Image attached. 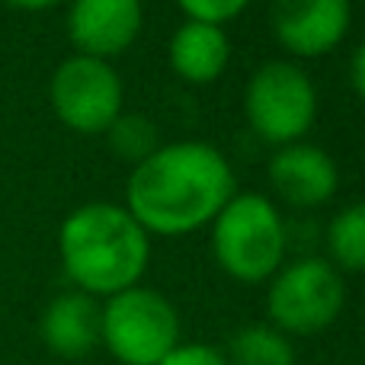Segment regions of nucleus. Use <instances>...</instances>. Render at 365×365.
<instances>
[{
    "mask_svg": "<svg viewBox=\"0 0 365 365\" xmlns=\"http://www.w3.org/2000/svg\"><path fill=\"white\" fill-rule=\"evenodd\" d=\"M177 6L186 13V19L225 26L231 19H237L250 6V0H177Z\"/></svg>",
    "mask_w": 365,
    "mask_h": 365,
    "instance_id": "obj_16",
    "label": "nucleus"
},
{
    "mask_svg": "<svg viewBox=\"0 0 365 365\" xmlns=\"http://www.w3.org/2000/svg\"><path fill=\"white\" fill-rule=\"evenodd\" d=\"M158 365H227V359H225V353H218L208 343H180Z\"/></svg>",
    "mask_w": 365,
    "mask_h": 365,
    "instance_id": "obj_17",
    "label": "nucleus"
},
{
    "mask_svg": "<svg viewBox=\"0 0 365 365\" xmlns=\"http://www.w3.org/2000/svg\"><path fill=\"white\" fill-rule=\"evenodd\" d=\"M215 263L244 285L269 282L285 259V221L263 192H234L212 221Z\"/></svg>",
    "mask_w": 365,
    "mask_h": 365,
    "instance_id": "obj_3",
    "label": "nucleus"
},
{
    "mask_svg": "<svg viewBox=\"0 0 365 365\" xmlns=\"http://www.w3.org/2000/svg\"><path fill=\"white\" fill-rule=\"evenodd\" d=\"M58 257L77 292L113 298L141 285L151 263V234L125 205L87 202L77 205L58 227Z\"/></svg>",
    "mask_w": 365,
    "mask_h": 365,
    "instance_id": "obj_2",
    "label": "nucleus"
},
{
    "mask_svg": "<svg viewBox=\"0 0 365 365\" xmlns=\"http://www.w3.org/2000/svg\"><path fill=\"white\" fill-rule=\"evenodd\" d=\"M327 250L340 272H365V202H349L330 218Z\"/></svg>",
    "mask_w": 365,
    "mask_h": 365,
    "instance_id": "obj_14",
    "label": "nucleus"
},
{
    "mask_svg": "<svg viewBox=\"0 0 365 365\" xmlns=\"http://www.w3.org/2000/svg\"><path fill=\"white\" fill-rule=\"evenodd\" d=\"M103 135H106V145H109V151H113V158L125 160V164H132V167H138L141 160H148L164 145L158 125L141 113H122Z\"/></svg>",
    "mask_w": 365,
    "mask_h": 365,
    "instance_id": "obj_15",
    "label": "nucleus"
},
{
    "mask_svg": "<svg viewBox=\"0 0 365 365\" xmlns=\"http://www.w3.org/2000/svg\"><path fill=\"white\" fill-rule=\"evenodd\" d=\"M141 0H71L68 6V38L77 55L119 58L141 36Z\"/></svg>",
    "mask_w": 365,
    "mask_h": 365,
    "instance_id": "obj_9",
    "label": "nucleus"
},
{
    "mask_svg": "<svg viewBox=\"0 0 365 365\" xmlns=\"http://www.w3.org/2000/svg\"><path fill=\"white\" fill-rule=\"evenodd\" d=\"M244 115L266 145L304 141L317 119V87L298 61H266L247 81Z\"/></svg>",
    "mask_w": 365,
    "mask_h": 365,
    "instance_id": "obj_6",
    "label": "nucleus"
},
{
    "mask_svg": "<svg viewBox=\"0 0 365 365\" xmlns=\"http://www.w3.org/2000/svg\"><path fill=\"white\" fill-rule=\"evenodd\" d=\"M353 23V0H272L276 42L295 58H324L343 45Z\"/></svg>",
    "mask_w": 365,
    "mask_h": 365,
    "instance_id": "obj_8",
    "label": "nucleus"
},
{
    "mask_svg": "<svg viewBox=\"0 0 365 365\" xmlns=\"http://www.w3.org/2000/svg\"><path fill=\"white\" fill-rule=\"evenodd\" d=\"M225 359L227 365H295V346L272 324H247L231 336Z\"/></svg>",
    "mask_w": 365,
    "mask_h": 365,
    "instance_id": "obj_13",
    "label": "nucleus"
},
{
    "mask_svg": "<svg viewBox=\"0 0 365 365\" xmlns=\"http://www.w3.org/2000/svg\"><path fill=\"white\" fill-rule=\"evenodd\" d=\"M48 103L64 128L103 135L125 113V83L109 61L74 51L51 71Z\"/></svg>",
    "mask_w": 365,
    "mask_h": 365,
    "instance_id": "obj_7",
    "label": "nucleus"
},
{
    "mask_svg": "<svg viewBox=\"0 0 365 365\" xmlns=\"http://www.w3.org/2000/svg\"><path fill=\"white\" fill-rule=\"evenodd\" d=\"M167 61L180 81L192 83V87H205L225 74L227 61H231V38H227L225 26L186 19L170 36Z\"/></svg>",
    "mask_w": 365,
    "mask_h": 365,
    "instance_id": "obj_12",
    "label": "nucleus"
},
{
    "mask_svg": "<svg viewBox=\"0 0 365 365\" xmlns=\"http://www.w3.org/2000/svg\"><path fill=\"white\" fill-rule=\"evenodd\" d=\"M100 343L122 365H158L180 346V314L164 292L132 285L106 298Z\"/></svg>",
    "mask_w": 365,
    "mask_h": 365,
    "instance_id": "obj_4",
    "label": "nucleus"
},
{
    "mask_svg": "<svg viewBox=\"0 0 365 365\" xmlns=\"http://www.w3.org/2000/svg\"><path fill=\"white\" fill-rule=\"evenodd\" d=\"M269 189L295 208H321L340 189V167L324 148L295 141L269 158Z\"/></svg>",
    "mask_w": 365,
    "mask_h": 365,
    "instance_id": "obj_10",
    "label": "nucleus"
},
{
    "mask_svg": "<svg viewBox=\"0 0 365 365\" xmlns=\"http://www.w3.org/2000/svg\"><path fill=\"white\" fill-rule=\"evenodd\" d=\"M10 6H16V10H48V6L61 4V0H6Z\"/></svg>",
    "mask_w": 365,
    "mask_h": 365,
    "instance_id": "obj_19",
    "label": "nucleus"
},
{
    "mask_svg": "<svg viewBox=\"0 0 365 365\" xmlns=\"http://www.w3.org/2000/svg\"><path fill=\"white\" fill-rule=\"evenodd\" d=\"M349 83H353V90L365 100V38L356 45L353 58H349Z\"/></svg>",
    "mask_w": 365,
    "mask_h": 365,
    "instance_id": "obj_18",
    "label": "nucleus"
},
{
    "mask_svg": "<svg viewBox=\"0 0 365 365\" xmlns=\"http://www.w3.org/2000/svg\"><path fill=\"white\" fill-rule=\"evenodd\" d=\"M346 308V282L330 259L302 257L279 266L269 279L266 311L285 336H314L327 330Z\"/></svg>",
    "mask_w": 365,
    "mask_h": 365,
    "instance_id": "obj_5",
    "label": "nucleus"
},
{
    "mask_svg": "<svg viewBox=\"0 0 365 365\" xmlns=\"http://www.w3.org/2000/svg\"><path fill=\"white\" fill-rule=\"evenodd\" d=\"M100 314L103 304L93 295L71 289L55 295L38 317V336L48 353L61 359H83L100 346Z\"/></svg>",
    "mask_w": 365,
    "mask_h": 365,
    "instance_id": "obj_11",
    "label": "nucleus"
},
{
    "mask_svg": "<svg viewBox=\"0 0 365 365\" xmlns=\"http://www.w3.org/2000/svg\"><path fill=\"white\" fill-rule=\"evenodd\" d=\"M237 192L227 158L208 141H170L132 167L125 208L158 237H186L208 227Z\"/></svg>",
    "mask_w": 365,
    "mask_h": 365,
    "instance_id": "obj_1",
    "label": "nucleus"
}]
</instances>
